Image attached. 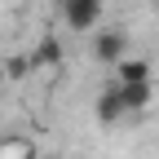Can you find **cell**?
Listing matches in <instances>:
<instances>
[{
	"label": "cell",
	"mask_w": 159,
	"mask_h": 159,
	"mask_svg": "<svg viewBox=\"0 0 159 159\" xmlns=\"http://www.w3.org/2000/svg\"><path fill=\"white\" fill-rule=\"evenodd\" d=\"M0 159H35V142H27V137H0Z\"/></svg>",
	"instance_id": "6"
},
{
	"label": "cell",
	"mask_w": 159,
	"mask_h": 159,
	"mask_svg": "<svg viewBox=\"0 0 159 159\" xmlns=\"http://www.w3.org/2000/svg\"><path fill=\"white\" fill-rule=\"evenodd\" d=\"M97 119H102L106 128H111V124H128V119H133L115 84H106V89H102V97H97Z\"/></svg>",
	"instance_id": "4"
},
{
	"label": "cell",
	"mask_w": 159,
	"mask_h": 159,
	"mask_svg": "<svg viewBox=\"0 0 159 159\" xmlns=\"http://www.w3.org/2000/svg\"><path fill=\"white\" fill-rule=\"evenodd\" d=\"M62 22L71 31H93L102 22V0H62Z\"/></svg>",
	"instance_id": "1"
},
{
	"label": "cell",
	"mask_w": 159,
	"mask_h": 159,
	"mask_svg": "<svg viewBox=\"0 0 159 159\" xmlns=\"http://www.w3.org/2000/svg\"><path fill=\"white\" fill-rule=\"evenodd\" d=\"M115 89H119V84H115ZM119 97H124L128 115H142V111L155 106V84H124V89H119Z\"/></svg>",
	"instance_id": "5"
},
{
	"label": "cell",
	"mask_w": 159,
	"mask_h": 159,
	"mask_svg": "<svg viewBox=\"0 0 159 159\" xmlns=\"http://www.w3.org/2000/svg\"><path fill=\"white\" fill-rule=\"evenodd\" d=\"M111 84H119V89H124V84H155V66L146 62V57H119V62L111 66Z\"/></svg>",
	"instance_id": "2"
},
{
	"label": "cell",
	"mask_w": 159,
	"mask_h": 159,
	"mask_svg": "<svg viewBox=\"0 0 159 159\" xmlns=\"http://www.w3.org/2000/svg\"><path fill=\"white\" fill-rule=\"evenodd\" d=\"M0 84H5V66H0Z\"/></svg>",
	"instance_id": "8"
},
{
	"label": "cell",
	"mask_w": 159,
	"mask_h": 159,
	"mask_svg": "<svg viewBox=\"0 0 159 159\" xmlns=\"http://www.w3.org/2000/svg\"><path fill=\"white\" fill-rule=\"evenodd\" d=\"M35 62H62V44H57V40H44V44H40V53H35Z\"/></svg>",
	"instance_id": "7"
},
{
	"label": "cell",
	"mask_w": 159,
	"mask_h": 159,
	"mask_svg": "<svg viewBox=\"0 0 159 159\" xmlns=\"http://www.w3.org/2000/svg\"><path fill=\"white\" fill-rule=\"evenodd\" d=\"M93 57H97L102 66H115L119 57H128V35H124V31H97Z\"/></svg>",
	"instance_id": "3"
}]
</instances>
